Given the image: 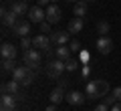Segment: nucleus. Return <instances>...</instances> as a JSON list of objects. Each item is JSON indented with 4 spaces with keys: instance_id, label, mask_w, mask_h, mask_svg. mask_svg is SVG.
Here are the masks:
<instances>
[{
    "instance_id": "f704fd0d",
    "label": "nucleus",
    "mask_w": 121,
    "mask_h": 111,
    "mask_svg": "<svg viewBox=\"0 0 121 111\" xmlns=\"http://www.w3.org/2000/svg\"><path fill=\"white\" fill-rule=\"evenodd\" d=\"M12 111H20V109H12Z\"/></svg>"
},
{
    "instance_id": "f257e3e1",
    "label": "nucleus",
    "mask_w": 121,
    "mask_h": 111,
    "mask_svg": "<svg viewBox=\"0 0 121 111\" xmlns=\"http://www.w3.org/2000/svg\"><path fill=\"white\" fill-rule=\"evenodd\" d=\"M87 99H101L105 95H109V83L103 81V79H95V81H89L87 83V89H85Z\"/></svg>"
},
{
    "instance_id": "20e7f679",
    "label": "nucleus",
    "mask_w": 121,
    "mask_h": 111,
    "mask_svg": "<svg viewBox=\"0 0 121 111\" xmlns=\"http://www.w3.org/2000/svg\"><path fill=\"white\" fill-rule=\"evenodd\" d=\"M67 71V63L60 59H55V61H48L47 67H44V73H47V77L51 79H60V75Z\"/></svg>"
},
{
    "instance_id": "5701e85b",
    "label": "nucleus",
    "mask_w": 121,
    "mask_h": 111,
    "mask_svg": "<svg viewBox=\"0 0 121 111\" xmlns=\"http://www.w3.org/2000/svg\"><path fill=\"white\" fill-rule=\"evenodd\" d=\"M20 47L24 49V51H28V49L35 47V43H32V39H30V36H22V39H20Z\"/></svg>"
},
{
    "instance_id": "72a5a7b5",
    "label": "nucleus",
    "mask_w": 121,
    "mask_h": 111,
    "mask_svg": "<svg viewBox=\"0 0 121 111\" xmlns=\"http://www.w3.org/2000/svg\"><path fill=\"white\" fill-rule=\"evenodd\" d=\"M69 2H79V0H69Z\"/></svg>"
},
{
    "instance_id": "473e14b6",
    "label": "nucleus",
    "mask_w": 121,
    "mask_h": 111,
    "mask_svg": "<svg viewBox=\"0 0 121 111\" xmlns=\"http://www.w3.org/2000/svg\"><path fill=\"white\" fill-rule=\"evenodd\" d=\"M85 2H95V0H85Z\"/></svg>"
},
{
    "instance_id": "4be33fe9",
    "label": "nucleus",
    "mask_w": 121,
    "mask_h": 111,
    "mask_svg": "<svg viewBox=\"0 0 121 111\" xmlns=\"http://www.w3.org/2000/svg\"><path fill=\"white\" fill-rule=\"evenodd\" d=\"M109 30H111V26H109V22H107V20H101L99 24H97V32H99L101 36H107Z\"/></svg>"
},
{
    "instance_id": "c85d7f7f",
    "label": "nucleus",
    "mask_w": 121,
    "mask_h": 111,
    "mask_svg": "<svg viewBox=\"0 0 121 111\" xmlns=\"http://www.w3.org/2000/svg\"><path fill=\"white\" fill-rule=\"evenodd\" d=\"M36 4L40 6V8H43V6H48V4H52L51 0H36Z\"/></svg>"
},
{
    "instance_id": "aec40b11",
    "label": "nucleus",
    "mask_w": 121,
    "mask_h": 111,
    "mask_svg": "<svg viewBox=\"0 0 121 111\" xmlns=\"http://www.w3.org/2000/svg\"><path fill=\"white\" fill-rule=\"evenodd\" d=\"M73 14L79 16V18H83L87 14V2H85V0H79V2L73 4Z\"/></svg>"
},
{
    "instance_id": "f03ea898",
    "label": "nucleus",
    "mask_w": 121,
    "mask_h": 111,
    "mask_svg": "<svg viewBox=\"0 0 121 111\" xmlns=\"http://www.w3.org/2000/svg\"><path fill=\"white\" fill-rule=\"evenodd\" d=\"M35 77H36V71L28 69L26 65H22V67H16V69H14V73H12V79H14V81H18L22 87H28V85H32Z\"/></svg>"
},
{
    "instance_id": "a211bd4d",
    "label": "nucleus",
    "mask_w": 121,
    "mask_h": 111,
    "mask_svg": "<svg viewBox=\"0 0 121 111\" xmlns=\"http://www.w3.org/2000/svg\"><path fill=\"white\" fill-rule=\"evenodd\" d=\"M85 99H87V95L79 93V91H71V93L67 95V101H69L71 105H83V103H85Z\"/></svg>"
},
{
    "instance_id": "f3484780",
    "label": "nucleus",
    "mask_w": 121,
    "mask_h": 111,
    "mask_svg": "<svg viewBox=\"0 0 121 111\" xmlns=\"http://www.w3.org/2000/svg\"><path fill=\"white\" fill-rule=\"evenodd\" d=\"M71 47L69 44H59L56 47V51H55V55H56V59H60V61H69L71 59Z\"/></svg>"
},
{
    "instance_id": "2eb2a0df",
    "label": "nucleus",
    "mask_w": 121,
    "mask_h": 111,
    "mask_svg": "<svg viewBox=\"0 0 121 111\" xmlns=\"http://www.w3.org/2000/svg\"><path fill=\"white\" fill-rule=\"evenodd\" d=\"M48 99H51V103H55V105H59L63 99H67V95H65V87H56V89H52L51 91V95H48Z\"/></svg>"
},
{
    "instance_id": "c9c22d12",
    "label": "nucleus",
    "mask_w": 121,
    "mask_h": 111,
    "mask_svg": "<svg viewBox=\"0 0 121 111\" xmlns=\"http://www.w3.org/2000/svg\"><path fill=\"white\" fill-rule=\"evenodd\" d=\"M24 2H28V0H24Z\"/></svg>"
},
{
    "instance_id": "a878e982",
    "label": "nucleus",
    "mask_w": 121,
    "mask_h": 111,
    "mask_svg": "<svg viewBox=\"0 0 121 111\" xmlns=\"http://www.w3.org/2000/svg\"><path fill=\"white\" fill-rule=\"evenodd\" d=\"M69 47H71V51H73V53H79V51H81V43H79V40H71Z\"/></svg>"
},
{
    "instance_id": "4468645a",
    "label": "nucleus",
    "mask_w": 121,
    "mask_h": 111,
    "mask_svg": "<svg viewBox=\"0 0 121 111\" xmlns=\"http://www.w3.org/2000/svg\"><path fill=\"white\" fill-rule=\"evenodd\" d=\"M20 83L18 81H6V83H2V93H10V95H18L20 93Z\"/></svg>"
},
{
    "instance_id": "412c9836",
    "label": "nucleus",
    "mask_w": 121,
    "mask_h": 111,
    "mask_svg": "<svg viewBox=\"0 0 121 111\" xmlns=\"http://www.w3.org/2000/svg\"><path fill=\"white\" fill-rule=\"evenodd\" d=\"M14 69H16V63H14V59H2V73H4V75H8V73H14Z\"/></svg>"
},
{
    "instance_id": "0eeeda50",
    "label": "nucleus",
    "mask_w": 121,
    "mask_h": 111,
    "mask_svg": "<svg viewBox=\"0 0 121 111\" xmlns=\"http://www.w3.org/2000/svg\"><path fill=\"white\" fill-rule=\"evenodd\" d=\"M16 24H18V14L12 12V10L2 8V26L4 28H14Z\"/></svg>"
},
{
    "instance_id": "6e6552de",
    "label": "nucleus",
    "mask_w": 121,
    "mask_h": 111,
    "mask_svg": "<svg viewBox=\"0 0 121 111\" xmlns=\"http://www.w3.org/2000/svg\"><path fill=\"white\" fill-rule=\"evenodd\" d=\"M44 12H47V20L51 22V24H56V22H60V18H63V12H60V8L56 4H48Z\"/></svg>"
},
{
    "instance_id": "dca6fc26",
    "label": "nucleus",
    "mask_w": 121,
    "mask_h": 111,
    "mask_svg": "<svg viewBox=\"0 0 121 111\" xmlns=\"http://www.w3.org/2000/svg\"><path fill=\"white\" fill-rule=\"evenodd\" d=\"M10 10H12V12H16L18 16H24V14H28L30 8L26 6L24 0H14V2H12V8H10Z\"/></svg>"
},
{
    "instance_id": "ddd939ff",
    "label": "nucleus",
    "mask_w": 121,
    "mask_h": 111,
    "mask_svg": "<svg viewBox=\"0 0 121 111\" xmlns=\"http://www.w3.org/2000/svg\"><path fill=\"white\" fill-rule=\"evenodd\" d=\"M16 47L10 43H2V47H0V55H2V59H16Z\"/></svg>"
},
{
    "instance_id": "b1692460",
    "label": "nucleus",
    "mask_w": 121,
    "mask_h": 111,
    "mask_svg": "<svg viewBox=\"0 0 121 111\" xmlns=\"http://www.w3.org/2000/svg\"><path fill=\"white\" fill-rule=\"evenodd\" d=\"M67 63V71H77L79 69V61L77 59H69V61H65Z\"/></svg>"
},
{
    "instance_id": "bb28decb",
    "label": "nucleus",
    "mask_w": 121,
    "mask_h": 111,
    "mask_svg": "<svg viewBox=\"0 0 121 111\" xmlns=\"http://www.w3.org/2000/svg\"><path fill=\"white\" fill-rule=\"evenodd\" d=\"M111 97L115 99V101H121V87H115V89L111 91Z\"/></svg>"
},
{
    "instance_id": "9b49d317",
    "label": "nucleus",
    "mask_w": 121,
    "mask_h": 111,
    "mask_svg": "<svg viewBox=\"0 0 121 111\" xmlns=\"http://www.w3.org/2000/svg\"><path fill=\"white\" fill-rule=\"evenodd\" d=\"M71 39V32L69 30H56V32H51V40L55 44H67Z\"/></svg>"
},
{
    "instance_id": "9d476101",
    "label": "nucleus",
    "mask_w": 121,
    "mask_h": 111,
    "mask_svg": "<svg viewBox=\"0 0 121 111\" xmlns=\"http://www.w3.org/2000/svg\"><path fill=\"white\" fill-rule=\"evenodd\" d=\"M97 51H99L101 55H109V53L113 51V40L109 39V36H99V39H97Z\"/></svg>"
},
{
    "instance_id": "423d86ee",
    "label": "nucleus",
    "mask_w": 121,
    "mask_h": 111,
    "mask_svg": "<svg viewBox=\"0 0 121 111\" xmlns=\"http://www.w3.org/2000/svg\"><path fill=\"white\" fill-rule=\"evenodd\" d=\"M16 101H18L16 95L2 93V97H0V111H12V109H16Z\"/></svg>"
},
{
    "instance_id": "cd10ccee",
    "label": "nucleus",
    "mask_w": 121,
    "mask_h": 111,
    "mask_svg": "<svg viewBox=\"0 0 121 111\" xmlns=\"http://www.w3.org/2000/svg\"><path fill=\"white\" fill-rule=\"evenodd\" d=\"M93 111H111V109H109V105H107V103H101V105H97Z\"/></svg>"
},
{
    "instance_id": "1a4fd4ad",
    "label": "nucleus",
    "mask_w": 121,
    "mask_h": 111,
    "mask_svg": "<svg viewBox=\"0 0 121 111\" xmlns=\"http://www.w3.org/2000/svg\"><path fill=\"white\" fill-rule=\"evenodd\" d=\"M28 20H30V22H36V24H40L43 20H47V12H44L39 4H36V6H32V8L28 10Z\"/></svg>"
},
{
    "instance_id": "39448f33",
    "label": "nucleus",
    "mask_w": 121,
    "mask_h": 111,
    "mask_svg": "<svg viewBox=\"0 0 121 111\" xmlns=\"http://www.w3.org/2000/svg\"><path fill=\"white\" fill-rule=\"evenodd\" d=\"M32 43H35V49H39V51H43L44 55H52V49H51V44H52V40H51V36H47V34H36L35 39H32Z\"/></svg>"
},
{
    "instance_id": "6ab92c4d",
    "label": "nucleus",
    "mask_w": 121,
    "mask_h": 111,
    "mask_svg": "<svg viewBox=\"0 0 121 111\" xmlns=\"http://www.w3.org/2000/svg\"><path fill=\"white\" fill-rule=\"evenodd\" d=\"M83 24H85V22H83V18L75 16L73 20L69 22V28H67V30H69L71 34H77V32H81V30H83Z\"/></svg>"
},
{
    "instance_id": "7ed1b4c3",
    "label": "nucleus",
    "mask_w": 121,
    "mask_h": 111,
    "mask_svg": "<svg viewBox=\"0 0 121 111\" xmlns=\"http://www.w3.org/2000/svg\"><path fill=\"white\" fill-rule=\"evenodd\" d=\"M40 63H43V51H39V49H28V51H24V65L28 69L39 71Z\"/></svg>"
},
{
    "instance_id": "f8f14e48",
    "label": "nucleus",
    "mask_w": 121,
    "mask_h": 111,
    "mask_svg": "<svg viewBox=\"0 0 121 111\" xmlns=\"http://www.w3.org/2000/svg\"><path fill=\"white\" fill-rule=\"evenodd\" d=\"M30 32V20H18V24L12 28V34H16V36H28Z\"/></svg>"
},
{
    "instance_id": "c756f323",
    "label": "nucleus",
    "mask_w": 121,
    "mask_h": 111,
    "mask_svg": "<svg viewBox=\"0 0 121 111\" xmlns=\"http://www.w3.org/2000/svg\"><path fill=\"white\" fill-rule=\"evenodd\" d=\"M111 111H121V101H117V103H115V105H113V107H111Z\"/></svg>"
},
{
    "instance_id": "393cba45",
    "label": "nucleus",
    "mask_w": 121,
    "mask_h": 111,
    "mask_svg": "<svg viewBox=\"0 0 121 111\" xmlns=\"http://www.w3.org/2000/svg\"><path fill=\"white\" fill-rule=\"evenodd\" d=\"M40 32H43V34L52 32V30H51V22H48V20H43V22H40Z\"/></svg>"
},
{
    "instance_id": "2f4dec72",
    "label": "nucleus",
    "mask_w": 121,
    "mask_h": 111,
    "mask_svg": "<svg viewBox=\"0 0 121 111\" xmlns=\"http://www.w3.org/2000/svg\"><path fill=\"white\" fill-rule=\"evenodd\" d=\"M51 2H52V4H56V2H59V0H51Z\"/></svg>"
},
{
    "instance_id": "7c9ffc66",
    "label": "nucleus",
    "mask_w": 121,
    "mask_h": 111,
    "mask_svg": "<svg viewBox=\"0 0 121 111\" xmlns=\"http://www.w3.org/2000/svg\"><path fill=\"white\" fill-rule=\"evenodd\" d=\"M44 111H59V109H56V105H55V103H51V105H48Z\"/></svg>"
}]
</instances>
